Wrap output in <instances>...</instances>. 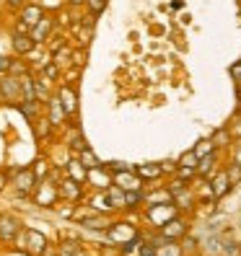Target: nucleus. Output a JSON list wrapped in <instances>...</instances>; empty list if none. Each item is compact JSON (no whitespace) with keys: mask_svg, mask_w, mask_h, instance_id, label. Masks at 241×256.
<instances>
[{"mask_svg":"<svg viewBox=\"0 0 241 256\" xmlns=\"http://www.w3.org/2000/svg\"><path fill=\"white\" fill-rule=\"evenodd\" d=\"M145 218L153 228H163L166 222H171L174 218H179V207L174 202H166V204H150L145 207Z\"/></svg>","mask_w":241,"mask_h":256,"instance_id":"obj_1","label":"nucleus"},{"mask_svg":"<svg viewBox=\"0 0 241 256\" xmlns=\"http://www.w3.org/2000/svg\"><path fill=\"white\" fill-rule=\"evenodd\" d=\"M114 184L122 186L125 192H132V189H143V178L135 174V168H130V171H122V174H114Z\"/></svg>","mask_w":241,"mask_h":256,"instance_id":"obj_2","label":"nucleus"},{"mask_svg":"<svg viewBox=\"0 0 241 256\" xmlns=\"http://www.w3.org/2000/svg\"><path fill=\"white\" fill-rule=\"evenodd\" d=\"M158 233L163 238H169V240H179V238H184L187 236V222L182 218H174L171 222H166L163 228H158Z\"/></svg>","mask_w":241,"mask_h":256,"instance_id":"obj_3","label":"nucleus"},{"mask_svg":"<svg viewBox=\"0 0 241 256\" xmlns=\"http://www.w3.org/2000/svg\"><path fill=\"white\" fill-rule=\"evenodd\" d=\"M215 166H218V150H215V153H210V156H205V158H200V163H197V178L210 182V178L215 176Z\"/></svg>","mask_w":241,"mask_h":256,"instance_id":"obj_4","label":"nucleus"},{"mask_svg":"<svg viewBox=\"0 0 241 256\" xmlns=\"http://www.w3.org/2000/svg\"><path fill=\"white\" fill-rule=\"evenodd\" d=\"M210 186H213L215 200H223L225 194L233 189V184H231V178H228V174H225V171H218L213 178H210Z\"/></svg>","mask_w":241,"mask_h":256,"instance_id":"obj_5","label":"nucleus"},{"mask_svg":"<svg viewBox=\"0 0 241 256\" xmlns=\"http://www.w3.org/2000/svg\"><path fill=\"white\" fill-rule=\"evenodd\" d=\"M156 244H158V256H182L184 254V248H182V244L179 240H169V238H163L161 233H158V238H153Z\"/></svg>","mask_w":241,"mask_h":256,"instance_id":"obj_6","label":"nucleus"},{"mask_svg":"<svg viewBox=\"0 0 241 256\" xmlns=\"http://www.w3.org/2000/svg\"><path fill=\"white\" fill-rule=\"evenodd\" d=\"M21 233V222L13 215H0V236L3 238H16Z\"/></svg>","mask_w":241,"mask_h":256,"instance_id":"obj_7","label":"nucleus"},{"mask_svg":"<svg viewBox=\"0 0 241 256\" xmlns=\"http://www.w3.org/2000/svg\"><path fill=\"white\" fill-rule=\"evenodd\" d=\"M135 174H138L143 182H156V178L163 176V168H161V163H140L138 168H135Z\"/></svg>","mask_w":241,"mask_h":256,"instance_id":"obj_8","label":"nucleus"},{"mask_svg":"<svg viewBox=\"0 0 241 256\" xmlns=\"http://www.w3.org/2000/svg\"><path fill=\"white\" fill-rule=\"evenodd\" d=\"M0 91H3L6 98L11 101H21V78H3L0 80Z\"/></svg>","mask_w":241,"mask_h":256,"instance_id":"obj_9","label":"nucleus"},{"mask_svg":"<svg viewBox=\"0 0 241 256\" xmlns=\"http://www.w3.org/2000/svg\"><path fill=\"white\" fill-rule=\"evenodd\" d=\"M24 236L29 238V251L32 254H44V248H47V238H44L42 233H37V230H32V228H26L24 230Z\"/></svg>","mask_w":241,"mask_h":256,"instance_id":"obj_10","label":"nucleus"},{"mask_svg":"<svg viewBox=\"0 0 241 256\" xmlns=\"http://www.w3.org/2000/svg\"><path fill=\"white\" fill-rule=\"evenodd\" d=\"M174 204L179 207V212H182V210H194L197 200H194V194H192V186H187V189H182L179 194H174Z\"/></svg>","mask_w":241,"mask_h":256,"instance_id":"obj_11","label":"nucleus"},{"mask_svg":"<svg viewBox=\"0 0 241 256\" xmlns=\"http://www.w3.org/2000/svg\"><path fill=\"white\" fill-rule=\"evenodd\" d=\"M166 202H174V194L169 192V186L145 194V207H150V204H166Z\"/></svg>","mask_w":241,"mask_h":256,"instance_id":"obj_12","label":"nucleus"},{"mask_svg":"<svg viewBox=\"0 0 241 256\" xmlns=\"http://www.w3.org/2000/svg\"><path fill=\"white\" fill-rule=\"evenodd\" d=\"M21 18H24V24H26V26H37V24L44 18V13H42V8H39V6H26V8H24V13H21Z\"/></svg>","mask_w":241,"mask_h":256,"instance_id":"obj_13","label":"nucleus"},{"mask_svg":"<svg viewBox=\"0 0 241 256\" xmlns=\"http://www.w3.org/2000/svg\"><path fill=\"white\" fill-rule=\"evenodd\" d=\"M52 24H55L52 18H42V21L34 26V34H32V39H34L37 44H39V42H44V39L50 36V32H52Z\"/></svg>","mask_w":241,"mask_h":256,"instance_id":"obj_14","label":"nucleus"},{"mask_svg":"<svg viewBox=\"0 0 241 256\" xmlns=\"http://www.w3.org/2000/svg\"><path fill=\"white\" fill-rule=\"evenodd\" d=\"M34 39L32 36H21V34H16V36H13V50H16L19 54H29V52H32L34 50Z\"/></svg>","mask_w":241,"mask_h":256,"instance_id":"obj_15","label":"nucleus"},{"mask_svg":"<svg viewBox=\"0 0 241 256\" xmlns=\"http://www.w3.org/2000/svg\"><path fill=\"white\" fill-rule=\"evenodd\" d=\"M60 194L68 200H78L81 197V182H75V178H68V182L60 186Z\"/></svg>","mask_w":241,"mask_h":256,"instance_id":"obj_16","label":"nucleus"},{"mask_svg":"<svg viewBox=\"0 0 241 256\" xmlns=\"http://www.w3.org/2000/svg\"><path fill=\"white\" fill-rule=\"evenodd\" d=\"M57 254L60 256H86V251H83V246L78 244V240H65Z\"/></svg>","mask_w":241,"mask_h":256,"instance_id":"obj_17","label":"nucleus"},{"mask_svg":"<svg viewBox=\"0 0 241 256\" xmlns=\"http://www.w3.org/2000/svg\"><path fill=\"white\" fill-rule=\"evenodd\" d=\"M50 106H52V119H50V122L52 124H60V122H63V119H65V106H63V101H60V98H50Z\"/></svg>","mask_w":241,"mask_h":256,"instance_id":"obj_18","label":"nucleus"},{"mask_svg":"<svg viewBox=\"0 0 241 256\" xmlns=\"http://www.w3.org/2000/svg\"><path fill=\"white\" fill-rule=\"evenodd\" d=\"M192 150H194V153H197L200 158H205V156H210V153H215V150H218V148H215V142H213V138H205V140H200L197 145H194Z\"/></svg>","mask_w":241,"mask_h":256,"instance_id":"obj_19","label":"nucleus"},{"mask_svg":"<svg viewBox=\"0 0 241 256\" xmlns=\"http://www.w3.org/2000/svg\"><path fill=\"white\" fill-rule=\"evenodd\" d=\"M213 142H215L218 150H220V148H228V142H231V130H228V127L215 130V132H213Z\"/></svg>","mask_w":241,"mask_h":256,"instance_id":"obj_20","label":"nucleus"},{"mask_svg":"<svg viewBox=\"0 0 241 256\" xmlns=\"http://www.w3.org/2000/svg\"><path fill=\"white\" fill-rule=\"evenodd\" d=\"M179 166H189V168H197V163H200V156L194 153V150H187V153H182L176 158Z\"/></svg>","mask_w":241,"mask_h":256,"instance_id":"obj_21","label":"nucleus"},{"mask_svg":"<svg viewBox=\"0 0 241 256\" xmlns=\"http://www.w3.org/2000/svg\"><path fill=\"white\" fill-rule=\"evenodd\" d=\"M94 207L99 210V212H112V210H114V204H112V200H109V194H99V197L94 200Z\"/></svg>","mask_w":241,"mask_h":256,"instance_id":"obj_22","label":"nucleus"},{"mask_svg":"<svg viewBox=\"0 0 241 256\" xmlns=\"http://www.w3.org/2000/svg\"><path fill=\"white\" fill-rule=\"evenodd\" d=\"M70 171H73V178H75V182H81V184L86 182L88 174H86V166H83L81 160H73V163H70Z\"/></svg>","mask_w":241,"mask_h":256,"instance_id":"obj_23","label":"nucleus"},{"mask_svg":"<svg viewBox=\"0 0 241 256\" xmlns=\"http://www.w3.org/2000/svg\"><path fill=\"white\" fill-rule=\"evenodd\" d=\"M176 178H182V182H192V178H197V168H189V166H179L176 168Z\"/></svg>","mask_w":241,"mask_h":256,"instance_id":"obj_24","label":"nucleus"},{"mask_svg":"<svg viewBox=\"0 0 241 256\" xmlns=\"http://www.w3.org/2000/svg\"><path fill=\"white\" fill-rule=\"evenodd\" d=\"M81 163L86 166L88 171H91V168H96V166H99L96 156H94V153H91V150H88V148H83V150H81Z\"/></svg>","mask_w":241,"mask_h":256,"instance_id":"obj_25","label":"nucleus"},{"mask_svg":"<svg viewBox=\"0 0 241 256\" xmlns=\"http://www.w3.org/2000/svg\"><path fill=\"white\" fill-rule=\"evenodd\" d=\"M225 174H228V178H231V184H233V186L241 184V166H238V163H231L228 168H225Z\"/></svg>","mask_w":241,"mask_h":256,"instance_id":"obj_26","label":"nucleus"},{"mask_svg":"<svg viewBox=\"0 0 241 256\" xmlns=\"http://www.w3.org/2000/svg\"><path fill=\"white\" fill-rule=\"evenodd\" d=\"M238 251H241V246L236 244V240H225V246H223V254L225 256H236Z\"/></svg>","mask_w":241,"mask_h":256,"instance_id":"obj_27","label":"nucleus"},{"mask_svg":"<svg viewBox=\"0 0 241 256\" xmlns=\"http://www.w3.org/2000/svg\"><path fill=\"white\" fill-rule=\"evenodd\" d=\"M228 72H231L233 83H236V86H241V60H238V62H233V65L228 68Z\"/></svg>","mask_w":241,"mask_h":256,"instance_id":"obj_28","label":"nucleus"},{"mask_svg":"<svg viewBox=\"0 0 241 256\" xmlns=\"http://www.w3.org/2000/svg\"><path fill=\"white\" fill-rule=\"evenodd\" d=\"M26 116H34V109H37V101H21V106H19Z\"/></svg>","mask_w":241,"mask_h":256,"instance_id":"obj_29","label":"nucleus"},{"mask_svg":"<svg viewBox=\"0 0 241 256\" xmlns=\"http://www.w3.org/2000/svg\"><path fill=\"white\" fill-rule=\"evenodd\" d=\"M34 132L39 134V138H47V132H50V124H47V122H42V124H34Z\"/></svg>","mask_w":241,"mask_h":256,"instance_id":"obj_30","label":"nucleus"},{"mask_svg":"<svg viewBox=\"0 0 241 256\" xmlns=\"http://www.w3.org/2000/svg\"><path fill=\"white\" fill-rule=\"evenodd\" d=\"M161 168H163V174H176L179 163H176V160H174V163H161Z\"/></svg>","mask_w":241,"mask_h":256,"instance_id":"obj_31","label":"nucleus"},{"mask_svg":"<svg viewBox=\"0 0 241 256\" xmlns=\"http://www.w3.org/2000/svg\"><path fill=\"white\" fill-rule=\"evenodd\" d=\"M233 163L241 166V140H236V145H233Z\"/></svg>","mask_w":241,"mask_h":256,"instance_id":"obj_32","label":"nucleus"},{"mask_svg":"<svg viewBox=\"0 0 241 256\" xmlns=\"http://www.w3.org/2000/svg\"><path fill=\"white\" fill-rule=\"evenodd\" d=\"M11 70V60L8 57H0V72H8Z\"/></svg>","mask_w":241,"mask_h":256,"instance_id":"obj_33","label":"nucleus"},{"mask_svg":"<svg viewBox=\"0 0 241 256\" xmlns=\"http://www.w3.org/2000/svg\"><path fill=\"white\" fill-rule=\"evenodd\" d=\"M11 72H21V75H26V68L19 65V62H11Z\"/></svg>","mask_w":241,"mask_h":256,"instance_id":"obj_34","label":"nucleus"},{"mask_svg":"<svg viewBox=\"0 0 241 256\" xmlns=\"http://www.w3.org/2000/svg\"><path fill=\"white\" fill-rule=\"evenodd\" d=\"M6 3H11V6H21L24 0H6Z\"/></svg>","mask_w":241,"mask_h":256,"instance_id":"obj_35","label":"nucleus"},{"mask_svg":"<svg viewBox=\"0 0 241 256\" xmlns=\"http://www.w3.org/2000/svg\"><path fill=\"white\" fill-rule=\"evenodd\" d=\"M3 186H6V176H3V174H0V189H3Z\"/></svg>","mask_w":241,"mask_h":256,"instance_id":"obj_36","label":"nucleus"},{"mask_svg":"<svg viewBox=\"0 0 241 256\" xmlns=\"http://www.w3.org/2000/svg\"><path fill=\"white\" fill-rule=\"evenodd\" d=\"M70 3H73V6H81V3H83V0H70Z\"/></svg>","mask_w":241,"mask_h":256,"instance_id":"obj_37","label":"nucleus"},{"mask_svg":"<svg viewBox=\"0 0 241 256\" xmlns=\"http://www.w3.org/2000/svg\"><path fill=\"white\" fill-rule=\"evenodd\" d=\"M238 101H241V86H238Z\"/></svg>","mask_w":241,"mask_h":256,"instance_id":"obj_38","label":"nucleus"}]
</instances>
